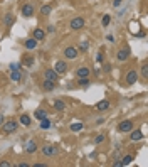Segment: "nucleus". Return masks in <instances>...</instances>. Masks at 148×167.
Here are the masks:
<instances>
[{
    "label": "nucleus",
    "instance_id": "20e7f679",
    "mask_svg": "<svg viewBox=\"0 0 148 167\" xmlns=\"http://www.w3.org/2000/svg\"><path fill=\"white\" fill-rule=\"evenodd\" d=\"M131 130H133V120H123L118 125V132L121 133H130Z\"/></svg>",
    "mask_w": 148,
    "mask_h": 167
},
{
    "label": "nucleus",
    "instance_id": "ddd939ff",
    "mask_svg": "<svg viewBox=\"0 0 148 167\" xmlns=\"http://www.w3.org/2000/svg\"><path fill=\"white\" fill-rule=\"evenodd\" d=\"M110 108H111V103L108 101V100H101V101L96 103V110L98 111H106V110H110Z\"/></svg>",
    "mask_w": 148,
    "mask_h": 167
},
{
    "label": "nucleus",
    "instance_id": "c756f323",
    "mask_svg": "<svg viewBox=\"0 0 148 167\" xmlns=\"http://www.w3.org/2000/svg\"><path fill=\"white\" fill-rule=\"evenodd\" d=\"M88 47H89V42H88V41H84V42L79 44V49H77V51H79V52H86V51H88Z\"/></svg>",
    "mask_w": 148,
    "mask_h": 167
},
{
    "label": "nucleus",
    "instance_id": "473e14b6",
    "mask_svg": "<svg viewBox=\"0 0 148 167\" xmlns=\"http://www.w3.org/2000/svg\"><path fill=\"white\" fill-rule=\"evenodd\" d=\"M104 138H106V137L101 133V135H98V137L94 138V144H96V145H99V144H103V142H104Z\"/></svg>",
    "mask_w": 148,
    "mask_h": 167
},
{
    "label": "nucleus",
    "instance_id": "e433bc0d",
    "mask_svg": "<svg viewBox=\"0 0 148 167\" xmlns=\"http://www.w3.org/2000/svg\"><path fill=\"white\" fill-rule=\"evenodd\" d=\"M123 0H113V7H119Z\"/></svg>",
    "mask_w": 148,
    "mask_h": 167
},
{
    "label": "nucleus",
    "instance_id": "ea45409f",
    "mask_svg": "<svg viewBox=\"0 0 148 167\" xmlns=\"http://www.w3.org/2000/svg\"><path fill=\"white\" fill-rule=\"evenodd\" d=\"M96 59H98V63H101L103 61V52H99V54L96 56Z\"/></svg>",
    "mask_w": 148,
    "mask_h": 167
},
{
    "label": "nucleus",
    "instance_id": "aec40b11",
    "mask_svg": "<svg viewBox=\"0 0 148 167\" xmlns=\"http://www.w3.org/2000/svg\"><path fill=\"white\" fill-rule=\"evenodd\" d=\"M35 46H37V41H35L34 37L32 39H27V41H24V47H26V49H35Z\"/></svg>",
    "mask_w": 148,
    "mask_h": 167
},
{
    "label": "nucleus",
    "instance_id": "5701e85b",
    "mask_svg": "<svg viewBox=\"0 0 148 167\" xmlns=\"http://www.w3.org/2000/svg\"><path fill=\"white\" fill-rule=\"evenodd\" d=\"M51 12H52V5L51 4H46V5H42V7H41V14H42L44 17L51 15Z\"/></svg>",
    "mask_w": 148,
    "mask_h": 167
},
{
    "label": "nucleus",
    "instance_id": "f8f14e48",
    "mask_svg": "<svg viewBox=\"0 0 148 167\" xmlns=\"http://www.w3.org/2000/svg\"><path fill=\"white\" fill-rule=\"evenodd\" d=\"M32 37H34L37 42L39 41H44V39H46V30L37 27V29H34V32H32Z\"/></svg>",
    "mask_w": 148,
    "mask_h": 167
},
{
    "label": "nucleus",
    "instance_id": "9b49d317",
    "mask_svg": "<svg viewBox=\"0 0 148 167\" xmlns=\"http://www.w3.org/2000/svg\"><path fill=\"white\" fill-rule=\"evenodd\" d=\"M76 78H89V68L88 66H77Z\"/></svg>",
    "mask_w": 148,
    "mask_h": 167
},
{
    "label": "nucleus",
    "instance_id": "4c0bfd02",
    "mask_svg": "<svg viewBox=\"0 0 148 167\" xmlns=\"http://www.w3.org/2000/svg\"><path fill=\"white\" fill-rule=\"evenodd\" d=\"M111 165H113V167H121V160H114Z\"/></svg>",
    "mask_w": 148,
    "mask_h": 167
},
{
    "label": "nucleus",
    "instance_id": "6e6552de",
    "mask_svg": "<svg viewBox=\"0 0 148 167\" xmlns=\"http://www.w3.org/2000/svg\"><path fill=\"white\" fill-rule=\"evenodd\" d=\"M56 71V73L59 74H64L66 71H68V64H66V61H56V64H54V68H52Z\"/></svg>",
    "mask_w": 148,
    "mask_h": 167
},
{
    "label": "nucleus",
    "instance_id": "79ce46f5",
    "mask_svg": "<svg viewBox=\"0 0 148 167\" xmlns=\"http://www.w3.org/2000/svg\"><path fill=\"white\" fill-rule=\"evenodd\" d=\"M4 120H5V118H4V115H0V125L4 123Z\"/></svg>",
    "mask_w": 148,
    "mask_h": 167
},
{
    "label": "nucleus",
    "instance_id": "4468645a",
    "mask_svg": "<svg viewBox=\"0 0 148 167\" xmlns=\"http://www.w3.org/2000/svg\"><path fill=\"white\" fill-rule=\"evenodd\" d=\"M14 20H15V19H14L12 12H7V14L4 15V26H5V27H12V26H14Z\"/></svg>",
    "mask_w": 148,
    "mask_h": 167
},
{
    "label": "nucleus",
    "instance_id": "0eeeda50",
    "mask_svg": "<svg viewBox=\"0 0 148 167\" xmlns=\"http://www.w3.org/2000/svg\"><path fill=\"white\" fill-rule=\"evenodd\" d=\"M20 12H22V15H24V17L29 19V17H32V15H34L35 9H34V5H32V4H26V5H22Z\"/></svg>",
    "mask_w": 148,
    "mask_h": 167
},
{
    "label": "nucleus",
    "instance_id": "b1692460",
    "mask_svg": "<svg viewBox=\"0 0 148 167\" xmlns=\"http://www.w3.org/2000/svg\"><path fill=\"white\" fill-rule=\"evenodd\" d=\"M51 120H49V116H46V118H42L41 120V128L42 130H47V128H51Z\"/></svg>",
    "mask_w": 148,
    "mask_h": 167
},
{
    "label": "nucleus",
    "instance_id": "a211bd4d",
    "mask_svg": "<svg viewBox=\"0 0 148 167\" xmlns=\"http://www.w3.org/2000/svg\"><path fill=\"white\" fill-rule=\"evenodd\" d=\"M19 123L24 125V127H30V125H32V120H30L29 115H26V113H24V115H20V118H19Z\"/></svg>",
    "mask_w": 148,
    "mask_h": 167
},
{
    "label": "nucleus",
    "instance_id": "72a5a7b5",
    "mask_svg": "<svg viewBox=\"0 0 148 167\" xmlns=\"http://www.w3.org/2000/svg\"><path fill=\"white\" fill-rule=\"evenodd\" d=\"M103 71H104V73H110V71H111V64H110V63H104V64H103Z\"/></svg>",
    "mask_w": 148,
    "mask_h": 167
},
{
    "label": "nucleus",
    "instance_id": "f3484780",
    "mask_svg": "<svg viewBox=\"0 0 148 167\" xmlns=\"http://www.w3.org/2000/svg\"><path fill=\"white\" fill-rule=\"evenodd\" d=\"M26 152L27 154H34V152H37V144H35L34 140H30L26 144Z\"/></svg>",
    "mask_w": 148,
    "mask_h": 167
},
{
    "label": "nucleus",
    "instance_id": "2eb2a0df",
    "mask_svg": "<svg viewBox=\"0 0 148 167\" xmlns=\"http://www.w3.org/2000/svg\"><path fill=\"white\" fill-rule=\"evenodd\" d=\"M56 85H57V83L49 81V79H44L42 81V90L44 91H52V90H56Z\"/></svg>",
    "mask_w": 148,
    "mask_h": 167
},
{
    "label": "nucleus",
    "instance_id": "cd10ccee",
    "mask_svg": "<svg viewBox=\"0 0 148 167\" xmlns=\"http://www.w3.org/2000/svg\"><path fill=\"white\" fill-rule=\"evenodd\" d=\"M110 22H111V15H108V14L103 15V19H101V26L103 27H108L110 26Z\"/></svg>",
    "mask_w": 148,
    "mask_h": 167
},
{
    "label": "nucleus",
    "instance_id": "a19ab883",
    "mask_svg": "<svg viewBox=\"0 0 148 167\" xmlns=\"http://www.w3.org/2000/svg\"><path fill=\"white\" fill-rule=\"evenodd\" d=\"M32 167H47V164H34Z\"/></svg>",
    "mask_w": 148,
    "mask_h": 167
},
{
    "label": "nucleus",
    "instance_id": "f704fd0d",
    "mask_svg": "<svg viewBox=\"0 0 148 167\" xmlns=\"http://www.w3.org/2000/svg\"><path fill=\"white\" fill-rule=\"evenodd\" d=\"M12 165V164L9 162V160H2V162H0V167H10Z\"/></svg>",
    "mask_w": 148,
    "mask_h": 167
},
{
    "label": "nucleus",
    "instance_id": "2f4dec72",
    "mask_svg": "<svg viewBox=\"0 0 148 167\" xmlns=\"http://www.w3.org/2000/svg\"><path fill=\"white\" fill-rule=\"evenodd\" d=\"M22 63H10V71H17V69H20Z\"/></svg>",
    "mask_w": 148,
    "mask_h": 167
},
{
    "label": "nucleus",
    "instance_id": "58836bf2",
    "mask_svg": "<svg viewBox=\"0 0 148 167\" xmlns=\"http://www.w3.org/2000/svg\"><path fill=\"white\" fill-rule=\"evenodd\" d=\"M47 32H51V34H52V32H56V27L54 26H49V27H47Z\"/></svg>",
    "mask_w": 148,
    "mask_h": 167
},
{
    "label": "nucleus",
    "instance_id": "dca6fc26",
    "mask_svg": "<svg viewBox=\"0 0 148 167\" xmlns=\"http://www.w3.org/2000/svg\"><path fill=\"white\" fill-rule=\"evenodd\" d=\"M130 138H131L133 142H140L141 138H143V132H141V130H131Z\"/></svg>",
    "mask_w": 148,
    "mask_h": 167
},
{
    "label": "nucleus",
    "instance_id": "a878e982",
    "mask_svg": "<svg viewBox=\"0 0 148 167\" xmlns=\"http://www.w3.org/2000/svg\"><path fill=\"white\" fill-rule=\"evenodd\" d=\"M133 155H125V157L123 159H119V160H121V165H130L131 162H133Z\"/></svg>",
    "mask_w": 148,
    "mask_h": 167
},
{
    "label": "nucleus",
    "instance_id": "423d86ee",
    "mask_svg": "<svg viewBox=\"0 0 148 167\" xmlns=\"http://www.w3.org/2000/svg\"><path fill=\"white\" fill-rule=\"evenodd\" d=\"M128 57H130V47H121V49L116 52V59H118L119 63L128 61Z\"/></svg>",
    "mask_w": 148,
    "mask_h": 167
},
{
    "label": "nucleus",
    "instance_id": "9d476101",
    "mask_svg": "<svg viewBox=\"0 0 148 167\" xmlns=\"http://www.w3.org/2000/svg\"><path fill=\"white\" fill-rule=\"evenodd\" d=\"M44 79H49V81L57 83V79H59V74L56 73L54 69H46V71H44Z\"/></svg>",
    "mask_w": 148,
    "mask_h": 167
},
{
    "label": "nucleus",
    "instance_id": "39448f33",
    "mask_svg": "<svg viewBox=\"0 0 148 167\" xmlns=\"http://www.w3.org/2000/svg\"><path fill=\"white\" fill-rule=\"evenodd\" d=\"M59 154V149H57V145H46L42 147V155H46V157H54V155Z\"/></svg>",
    "mask_w": 148,
    "mask_h": 167
},
{
    "label": "nucleus",
    "instance_id": "f03ea898",
    "mask_svg": "<svg viewBox=\"0 0 148 167\" xmlns=\"http://www.w3.org/2000/svg\"><path fill=\"white\" fill-rule=\"evenodd\" d=\"M138 71H136V69H130V71H128L126 73V76H125V83H126L128 86H131V85H135L136 83V79H138Z\"/></svg>",
    "mask_w": 148,
    "mask_h": 167
},
{
    "label": "nucleus",
    "instance_id": "412c9836",
    "mask_svg": "<svg viewBox=\"0 0 148 167\" xmlns=\"http://www.w3.org/2000/svg\"><path fill=\"white\" fill-rule=\"evenodd\" d=\"M66 107H68V105H66L64 100H56V101H54V108L57 111H64V110H66Z\"/></svg>",
    "mask_w": 148,
    "mask_h": 167
},
{
    "label": "nucleus",
    "instance_id": "1a4fd4ad",
    "mask_svg": "<svg viewBox=\"0 0 148 167\" xmlns=\"http://www.w3.org/2000/svg\"><path fill=\"white\" fill-rule=\"evenodd\" d=\"M77 54H79V51H77L76 47H72V46H69V47L64 49V56H66L68 59H76Z\"/></svg>",
    "mask_w": 148,
    "mask_h": 167
},
{
    "label": "nucleus",
    "instance_id": "c9c22d12",
    "mask_svg": "<svg viewBox=\"0 0 148 167\" xmlns=\"http://www.w3.org/2000/svg\"><path fill=\"white\" fill-rule=\"evenodd\" d=\"M104 39H106V41H108V42H111V44L114 42V37H113V36H111V34H108V36H106Z\"/></svg>",
    "mask_w": 148,
    "mask_h": 167
},
{
    "label": "nucleus",
    "instance_id": "7ed1b4c3",
    "mask_svg": "<svg viewBox=\"0 0 148 167\" xmlns=\"http://www.w3.org/2000/svg\"><path fill=\"white\" fill-rule=\"evenodd\" d=\"M84 26H86V20L83 17H74L71 22H69V27H71L72 30H79V29H83Z\"/></svg>",
    "mask_w": 148,
    "mask_h": 167
},
{
    "label": "nucleus",
    "instance_id": "393cba45",
    "mask_svg": "<svg viewBox=\"0 0 148 167\" xmlns=\"http://www.w3.org/2000/svg\"><path fill=\"white\" fill-rule=\"evenodd\" d=\"M140 74H141V78H143V79H148V64H146V63H143V64H141Z\"/></svg>",
    "mask_w": 148,
    "mask_h": 167
},
{
    "label": "nucleus",
    "instance_id": "6ab92c4d",
    "mask_svg": "<svg viewBox=\"0 0 148 167\" xmlns=\"http://www.w3.org/2000/svg\"><path fill=\"white\" fill-rule=\"evenodd\" d=\"M34 116L37 118V120H42V118H46V116H49V113H47L46 110H42V108H37V110L34 111Z\"/></svg>",
    "mask_w": 148,
    "mask_h": 167
},
{
    "label": "nucleus",
    "instance_id": "c85d7f7f",
    "mask_svg": "<svg viewBox=\"0 0 148 167\" xmlns=\"http://www.w3.org/2000/svg\"><path fill=\"white\" fill-rule=\"evenodd\" d=\"M69 128H71V132H79V130L84 128V125H83V123H72Z\"/></svg>",
    "mask_w": 148,
    "mask_h": 167
},
{
    "label": "nucleus",
    "instance_id": "bb28decb",
    "mask_svg": "<svg viewBox=\"0 0 148 167\" xmlns=\"http://www.w3.org/2000/svg\"><path fill=\"white\" fill-rule=\"evenodd\" d=\"M22 64L27 66V68H30V66L34 64V57H30V56H26V57H24V61H22Z\"/></svg>",
    "mask_w": 148,
    "mask_h": 167
},
{
    "label": "nucleus",
    "instance_id": "4be33fe9",
    "mask_svg": "<svg viewBox=\"0 0 148 167\" xmlns=\"http://www.w3.org/2000/svg\"><path fill=\"white\" fill-rule=\"evenodd\" d=\"M10 79L15 83H19L22 79V73H20V69H17V71H10Z\"/></svg>",
    "mask_w": 148,
    "mask_h": 167
},
{
    "label": "nucleus",
    "instance_id": "f257e3e1",
    "mask_svg": "<svg viewBox=\"0 0 148 167\" xmlns=\"http://www.w3.org/2000/svg\"><path fill=\"white\" fill-rule=\"evenodd\" d=\"M19 128V120H15V118H12V120H7L2 123V130L0 132L4 133V135H10V133H15Z\"/></svg>",
    "mask_w": 148,
    "mask_h": 167
},
{
    "label": "nucleus",
    "instance_id": "7c9ffc66",
    "mask_svg": "<svg viewBox=\"0 0 148 167\" xmlns=\"http://www.w3.org/2000/svg\"><path fill=\"white\" fill-rule=\"evenodd\" d=\"M77 85H79V86L89 85V78H77Z\"/></svg>",
    "mask_w": 148,
    "mask_h": 167
}]
</instances>
